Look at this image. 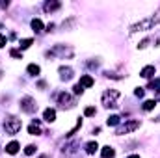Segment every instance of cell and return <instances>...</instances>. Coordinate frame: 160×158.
Instances as JSON below:
<instances>
[{
	"label": "cell",
	"instance_id": "1",
	"mask_svg": "<svg viewBox=\"0 0 160 158\" xmlns=\"http://www.w3.org/2000/svg\"><path fill=\"white\" fill-rule=\"evenodd\" d=\"M119 91L118 89H106L102 93V104L106 108H116L118 106V99H119Z\"/></svg>",
	"mask_w": 160,
	"mask_h": 158
},
{
	"label": "cell",
	"instance_id": "2",
	"mask_svg": "<svg viewBox=\"0 0 160 158\" xmlns=\"http://www.w3.org/2000/svg\"><path fill=\"white\" fill-rule=\"evenodd\" d=\"M158 22V19H155V17H149V19H145V21H140L138 24H134L132 28H130V34H136V32H145V30H151L155 24Z\"/></svg>",
	"mask_w": 160,
	"mask_h": 158
},
{
	"label": "cell",
	"instance_id": "3",
	"mask_svg": "<svg viewBox=\"0 0 160 158\" xmlns=\"http://www.w3.org/2000/svg\"><path fill=\"white\" fill-rule=\"evenodd\" d=\"M21 126H22V123H21V119H17V117H8L4 121V130L8 134H17L21 130Z\"/></svg>",
	"mask_w": 160,
	"mask_h": 158
},
{
	"label": "cell",
	"instance_id": "4",
	"mask_svg": "<svg viewBox=\"0 0 160 158\" xmlns=\"http://www.w3.org/2000/svg\"><path fill=\"white\" fill-rule=\"evenodd\" d=\"M21 110H22L24 114H34V112L38 110L36 99H34V97H22V99H21Z\"/></svg>",
	"mask_w": 160,
	"mask_h": 158
},
{
	"label": "cell",
	"instance_id": "5",
	"mask_svg": "<svg viewBox=\"0 0 160 158\" xmlns=\"http://www.w3.org/2000/svg\"><path fill=\"white\" fill-rule=\"evenodd\" d=\"M138 126H140V121H138V119H132V121H128V123L121 125L119 128H118V134H119V136H123V134H128V132L136 130Z\"/></svg>",
	"mask_w": 160,
	"mask_h": 158
},
{
	"label": "cell",
	"instance_id": "6",
	"mask_svg": "<svg viewBox=\"0 0 160 158\" xmlns=\"http://www.w3.org/2000/svg\"><path fill=\"white\" fill-rule=\"evenodd\" d=\"M58 102H60L63 108H65V106H69V108L75 106V101H73V97H71L69 93H60V95H58Z\"/></svg>",
	"mask_w": 160,
	"mask_h": 158
},
{
	"label": "cell",
	"instance_id": "7",
	"mask_svg": "<svg viewBox=\"0 0 160 158\" xmlns=\"http://www.w3.org/2000/svg\"><path fill=\"white\" fill-rule=\"evenodd\" d=\"M60 78H62V80H71V78H73V69H71V67L62 65V67H60Z\"/></svg>",
	"mask_w": 160,
	"mask_h": 158
},
{
	"label": "cell",
	"instance_id": "8",
	"mask_svg": "<svg viewBox=\"0 0 160 158\" xmlns=\"http://www.w3.org/2000/svg\"><path fill=\"white\" fill-rule=\"evenodd\" d=\"M60 7H62L60 2H47V4L43 6V9H45L47 13H52V11H56V9H60Z\"/></svg>",
	"mask_w": 160,
	"mask_h": 158
},
{
	"label": "cell",
	"instance_id": "9",
	"mask_svg": "<svg viewBox=\"0 0 160 158\" xmlns=\"http://www.w3.org/2000/svg\"><path fill=\"white\" fill-rule=\"evenodd\" d=\"M153 75H155V65H147V67H143L142 73H140L142 78H151Z\"/></svg>",
	"mask_w": 160,
	"mask_h": 158
},
{
	"label": "cell",
	"instance_id": "10",
	"mask_svg": "<svg viewBox=\"0 0 160 158\" xmlns=\"http://www.w3.org/2000/svg\"><path fill=\"white\" fill-rule=\"evenodd\" d=\"M28 134H32V136H38V134H41V126H39V121H36L34 119V123L28 126Z\"/></svg>",
	"mask_w": 160,
	"mask_h": 158
},
{
	"label": "cell",
	"instance_id": "11",
	"mask_svg": "<svg viewBox=\"0 0 160 158\" xmlns=\"http://www.w3.org/2000/svg\"><path fill=\"white\" fill-rule=\"evenodd\" d=\"M43 119H45L47 123H52V121L56 119V110H52V108H47V110H45V114H43Z\"/></svg>",
	"mask_w": 160,
	"mask_h": 158
},
{
	"label": "cell",
	"instance_id": "12",
	"mask_svg": "<svg viewBox=\"0 0 160 158\" xmlns=\"http://www.w3.org/2000/svg\"><path fill=\"white\" fill-rule=\"evenodd\" d=\"M78 84H80V86H82V87H91V86L95 84V80L91 78L89 75H84V77L80 78V82H78Z\"/></svg>",
	"mask_w": 160,
	"mask_h": 158
},
{
	"label": "cell",
	"instance_id": "13",
	"mask_svg": "<svg viewBox=\"0 0 160 158\" xmlns=\"http://www.w3.org/2000/svg\"><path fill=\"white\" fill-rule=\"evenodd\" d=\"M6 153H8V155H17V153H19V143H17V141L8 143V145H6Z\"/></svg>",
	"mask_w": 160,
	"mask_h": 158
},
{
	"label": "cell",
	"instance_id": "14",
	"mask_svg": "<svg viewBox=\"0 0 160 158\" xmlns=\"http://www.w3.org/2000/svg\"><path fill=\"white\" fill-rule=\"evenodd\" d=\"M101 155H102V158H114V156H116V151H114V149L108 145V147H102Z\"/></svg>",
	"mask_w": 160,
	"mask_h": 158
},
{
	"label": "cell",
	"instance_id": "15",
	"mask_svg": "<svg viewBox=\"0 0 160 158\" xmlns=\"http://www.w3.org/2000/svg\"><path fill=\"white\" fill-rule=\"evenodd\" d=\"M78 145H80L78 141H73V143H69V145H65V147H63V153H65V155H73V153L77 151V147H78Z\"/></svg>",
	"mask_w": 160,
	"mask_h": 158
},
{
	"label": "cell",
	"instance_id": "16",
	"mask_svg": "<svg viewBox=\"0 0 160 158\" xmlns=\"http://www.w3.org/2000/svg\"><path fill=\"white\" fill-rule=\"evenodd\" d=\"M97 149H99L97 141H89V143H86V153H88V155H95Z\"/></svg>",
	"mask_w": 160,
	"mask_h": 158
},
{
	"label": "cell",
	"instance_id": "17",
	"mask_svg": "<svg viewBox=\"0 0 160 158\" xmlns=\"http://www.w3.org/2000/svg\"><path fill=\"white\" fill-rule=\"evenodd\" d=\"M32 28H34L36 34H39V32H43V22L39 19H32Z\"/></svg>",
	"mask_w": 160,
	"mask_h": 158
},
{
	"label": "cell",
	"instance_id": "18",
	"mask_svg": "<svg viewBox=\"0 0 160 158\" xmlns=\"http://www.w3.org/2000/svg\"><path fill=\"white\" fill-rule=\"evenodd\" d=\"M39 65H36V63H30V65H28V73H30V75H32V77H38V75H39Z\"/></svg>",
	"mask_w": 160,
	"mask_h": 158
},
{
	"label": "cell",
	"instance_id": "19",
	"mask_svg": "<svg viewBox=\"0 0 160 158\" xmlns=\"http://www.w3.org/2000/svg\"><path fill=\"white\" fill-rule=\"evenodd\" d=\"M119 121H121L119 116H110L106 123H108V126H116V125H119Z\"/></svg>",
	"mask_w": 160,
	"mask_h": 158
},
{
	"label": "cell",
	"instance_id": "20",
	"mask_svg": "<svg viewBox=\"0 0 160 158\" xmlns=\"http://www.w3.org/2000/svg\"><path fill=\"white\" fill-rule=\"evenodd\" d=\"M155 106H157V101H145V102H143V110H145V112H151Z\"/></svg>",
	"mask_w": 160,
	"mask_h": 158
},
{
	"label": "cell",
	"instance_id": "21",
	"mask_svg": "<svg viewBox=\"0 0 160 158\" xmlns=\"http://www.w3.org/2000/svg\"><path fill=\"white\" fill-rule=\"evenodd\" d=\"M149 89H153V91H160V78L151 80V84H149Z\"/></svg>",
	"mask_w": 160,
	"mask_h": 158
},
{
	"label": "cell",
	"instance_id": "22",
	"mask_svg": "<svg viewBox=\"0 0 160 158\" xmlns=\"http://www.w3.org/2000/svg\"><path fill=\"white\" fill-rule=\"evenodd\" d=\"M32 43H34V39H22L21 43H19V47H21V48L24 50V48H28V47H30Z\"/></svg>",
	"mask_w": 160,
	"mask_h": 158
},
{
	"label": "cell",
	"instance_id": "23",
	"mask_svg": "<svg viewBox=\"0 0 160 158\" xmlns=\"http://www.w3.org/2000/svg\"><path fill=\"white\" fill-rule=\"evenodd\" d=\"M36 149H38V147H36V145H28V147H26V149H24V155H28V156H32V155H34V153H36Z\"/></svg>",
	"mask_w": 160,
	"mask_h": 158
},
{
	"label": "cell",
	"instance_id": "24",
	"mask_svg": "<svg viewBox=\"0 0 160 158\" xmlns=\"http://www.w3.org/2000/svg\"><path fill=\"white\" fill-rule=\"evenodd\" d=\"M84 116H88V117H91V116H95V108H93V106H88V108L84 110Z\"/></svg>",
	"mask_w": 160,
	"mask_h": 158
},
{
	"label": "cell",
	"instance_id": "25",
	"mask_svg": "<svg viewBox=\"0 0 160 158\" xmlns=\"http://www.w3.org/2000/svg\"><path fill=\"white\" fill-rule=\"evenodd\" d=\"M73 93H75V95H82V93H84V87H82L80 84H77V86L73 87Z\"/></svg>",
	"mask_w": 160,
	"mask_h": 158
},
{
	"label": "cell",
	"instance_id": "26",
	"mask_svg": "<svg viewBox=\"0 0 160 158\" xmlns=\"http://www.w3.org/2000/svg\"><path fill=\"white\" fill-rule=\"evenodd\" d=\"M9 54H11L13 58H22V54H21V50H17V48H11V50H9Z\"/></svg>",
	"mask_w": 160,
	"mask_h": 158
},
{
	"label": "cell",
	"instance_id": "27",
	"mask_svg": "<svg viewBox=\"0 0 160 158\" xmlns=\"http://www.w3.org/2000/svg\"><path fill=\"white\" fill-rule=\"evenodd\" d=\"M6 43H8L6 36H4V34H0V48H2V47H6Z\"/></svg>",
	"mask_w": 160,
	"mask_h": 158
},
{
	"label": "cell",
	"instance_id": "28",
	"mask_svg": "<svg viewBox=\"0 0 160 158\" xmlns=\"http://www.w3.org/2000/svg\"><path fill=\"white\" fill-rule=\"evenodd\" d=\"M143 93H145V91H143L142 87H136V91H134V95H136V97H143Z\"/></svg>",
	"mask_w": 160,
	"mask_h": 158
},
{
	"label": "cell",
	"instance_id": "29",
	"mask_svg": "<svg viewBox=\"0 0 160 158\" xmlns=\"http://www.w3.org/2000/svg\"><path fill=\"white\" fill-rule=\"evenodd\" d=\"M128 158H140V156H138V155H130Z\"/></svg>",
	"mask_w": 160,
	"mask_h": 158
},
{
	"label": "cell",
	"instance_id": "30",
	"mask_svg": "<svg viewBox=\"0 0 160 158\" xmlns=\"http://www.w3.org/2000/svg\"><path fill=\"white\" fill-rule=\"evenodd\" d=\"M39 158H48V156H47V155H41V156Z\"/></svg>",
	"mask_w": 160,
	"mask_h": 158
},
{
	"label": "cell",
	"instance_id": "31",
	"mask_svg": "<svg viewBox=\"0 0 160 158\" xmlns=\"http://www.w3.org/2000/svg\"><path fill=\"white\" fill-rule=\"evenodd\" d=\"M157 121H160V117H158V119H157Z\"/></svg>",
	"mask_w": 160,
	"mask_h": 158
}]
</instances>
